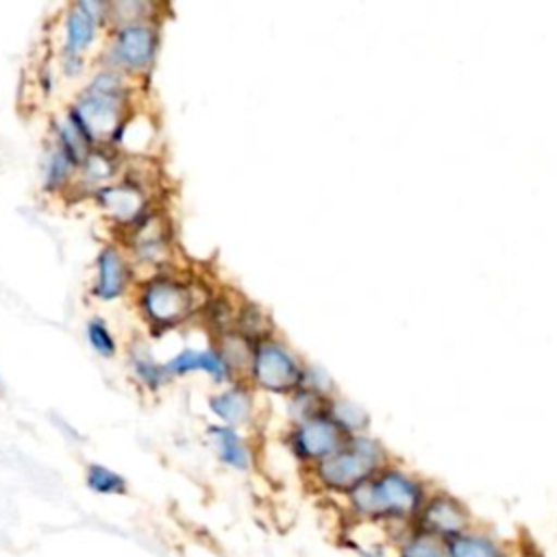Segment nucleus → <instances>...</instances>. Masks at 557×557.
Here are the masks:
<instances>
[{
	"mask_svg": "<svg viewBox=\"0 0 557 557\" xmlns=\"http://www.w3.org/2000/svg\"><path fill=\"white\" fill-rule=\"evenodd\" d=\"M107 20V2L81 0L70 4L63 24L61 65L67 76H78L85 67L83 54L91 48L98 37L100 24Z\"/></svg>",
	"mask_w": 557,
	"mask_h": 557,
	"instance_id": "nucleus-7",
	"label": "nucleus"
},
{
	"mask_svg": "<svg viewBox=\"0 0 557 557\" xmlns=\"http://www.w3.org/2000/svg\"><path fill=\"white\" fill-rule=\"evenodd\" d=\"M85 337L89 342V346L94 348L96 355L104 357V359H111L115 357L117 352V344H115V337L113 333L109 331V324L102 320V318H91L85 326Z\"/></svg>",
	"mask_w": 557,
	"mask_h": 557,
	"instance_id": "nucleus-22",
	"label": "nucleus"
},
{
	"mask_svg": "<svg viewBox=\"0 0 557 557\" xmlns=\"http://www.w3.org/2000/svg\"><path fill=\"white\" fill-rule=\"evenodd\" d=\"M387 463L389 455L385 446L376 437L363 433L348 437L342 448L309 468L307 476L322 494L344 498Z\"/></svg>",
	"mask_w": 557,
	"mask_h": 557,
	"instance_id": "nucleus-3",
	"label": "nucleus"
},
{
	"mask_svg": "<svg viewBox=\"0 0 557 557\" xmlns=\"http://www.w3.org/2000/svg\"><path fill=\"white\" fill-rule=\"evenodd\" d=\"M128 363H131V370H133L135 379L148 389H159L170 379L163 363H159L141 344L131 348Z\"/></svg>",
	"mask_w": 557,
	"mask_h": 557,
	"instance_id": "nucleus-19",
	"label": "nucleus"
},
{
	"mask_svg": "<svg viewBox=\"0 0 557 557\" xmlns=\"http://www.w3.org/2000/svg\"><path fill=\"white\" fill-rule=\"evenodd\" d=\"M394 557H446V542L416 527H405L389 533Z\"/></svg>",
	"mask_w": 557,
	"mask_h": 557,
	"instance_id": "nucleus-16",
	"label": "nucleus"
},
{
	"mask_svg": "<svg viewBox=\"0 0 557 557\" xmlns=\"http://www.w3.org/2000/svg\"><path fill=\"white\" fill-rule=\"evenodd\" d=\"M324 413L348 435H363L368 433V424H370V416L368 411L357 405L355 400L350 398H344V396H331L324 405Z\"/></svg>",
	"mask_w": 557,
	"mask_h": 557,
	"instance_id": "nucleus-17",
	"label": "nucleus"
},
{
	"mask_svg": "<svg viewBox=\"0 0 557 557\" xmlns=\"http://www.w3.org/2000/svg\"><path fill=\"white\" fill-rule=\"evenodd\" d=\"M350 548L357 557H394L383 544L379 542H350Z\"/></svg>",
	"mask_w": 557,
	"mask_h": 557,
	"instance_id": "nucleus-23",
	"label": "nucleus"
},
{
	"mask_svg": "<svg viewBox=\"0 0 557 557\" xmlns=\"http://www.w3.org/2000/svg\"><path fill=\"white\" fill-rule=\"evenodd\" d=\"M94 198L102 211H107L115 222L126 226H137L146 220V198L139 185L124 181L115 185H104L94 191Z\"/></svg>",
	"mask_w": 557,
	"mask_h": 557,
	"instance_id": "nucleus-10",
	"label": "nucleus"
},
{
	"mask_svg": "<svg viewBox=\"0 0 557 557\" xmlns=\"http://www.w3.org/2000/svg\"><path fill=\"white\" fill-rule=\"evenodd\" d=\"M348 435L322 411L300 422H292L285 433L287 453L305 468H313L337 448L344 446Z\"/></svg>",
	"mask_w": 557,
	"mask_h": 557,
	"instance_id": "nucleus-8",
	"label": "nucleus"
},
{
	"mask_svg": "<svg viewBox=\"0 0 557 557\" xmlns=\"http://www.w3.org/2000/svg\"><path fill=\"white\" fill-rule=\"evenodd\" d=\"M305 361L278 337L268 335L250 346L248 381L270 394H294L305 376Z\"/></svg>",
	"mask_w": 557,
	"mask_h": 557,
	"instance_id": "nucleus-4",
	"label": "nucleus"
},
{
	"mask_svg": "<svg viewBox=\"0 0 557 557\" xmlns=\"http://www.w3.org/2000/svg\"><path fill=\"white\" fill-rule=\"evenodd\" d=\"M211 448L218 457V461L231 470L246 472L252 466V448L239 433V429L226 426V424H211L209 431Z\"/></svg>",
	"mask_w": 557,
	"mask_h": 557,
	"instance_id": "nucleus-15",
	"label": "nucleus"
},
{
	"mask_svg": "<svg viewBox=\"0 0 557 557\" xmlns=\"http://www.w3.org/2000/svg\"><path fill=\"white\" fill-rule=\"evenodd\" d=\"M168 376H183L189 372H205L215 383H228L233 379V368L220 352V348H183L163 363Z\"/></svg>",
	"mask_w": 557,
	"mask_h": 557,
	"instance_id": "nucleus-11",
	"label": "nucleus"
},
{
	"mask_svg": "<svg viewBox=\"0 0 557 557\" xmlns=\"http://www.w3.org/2000/svg\"><path fill=\"white\" fill-rule=\"evenodd\" d=\"M426 496L429 485L418 474L389 461L344 496V503L355 522L374 524L392 533L413 524Z\"/></svg>",
	"mask_w": 557,
	"mask_h": 557,
	"instance_id": "nucleus-1",
	"label": "nucleus"
},
{
	"mask_svg": "<svg viewBox=\"0 0 557 557\" xmlns=\"http://www.w3.org/2000/svg\"><path fill=\"white\" fill-rule=\"evenodd\" d=\"M159 50V30L152 22L120 24L104 52V70L117 74H144L152 67Z\"/></svg>",
	"mask_w": 557,
	"mask_h": 557,
	"instance_id": "nucleus-6",
	"label": "nucleus"
},
{
	"mask_svg": "<svg viewBox=\"0 0 557 557\" xmlns=\"http://www.w3.org/2000/svg\"><path fill=\"white\" fill-rule=\"evenodd\" d=\"M128 281H131V270H128L126 257L122 255L120 248L107 244L96 257V276H94L91 294L104 302L117 300L126 292Z\"/></svg>",
	"mask_w": 557,
	"mask_h": 557,
	"instance_id": "nucleus-12",
	"label": "nucleus"
},
{
	"mask_svg": "<svg viewBox=\"0 0 557 557\" xmlns=\"http://www.w3.org/2000/svg\"><path fill=\"white\" fill-rule=\"evenodd\" d=\"M78 170H81V183L96 191V189L104 187L115 176L117 159L104 146H96L87 152V157Z\"/></svg>",
	"mask_w": 557,
	"mask_h": 557,
	"instance_id": "nucleus-18",
	"label": "nucleus"
},
{
	"mask_svg": "<svg viewBox=\"0 0 557 557\" xmlns=\"http://www.w3.org/2000/svg\"><path fill=\"white\" fill-rule=\"evenodd\" d=\"M209 409L220 420V424L233 429L246 426L255 413L252 392L242 383H233L209 398Z\"/></svg>",
	"mask_w": 557,
	"mask_h": 557,
	"instance_id": "nucleus-13",
	"label": "nucleus"
},
{
	"mask_svg": "<svg viewBox=\"0 0 557 557\" xmlns=\"http://www.w3.org/2000/svg\"><path fill=\"white\" fill-rule=\"evenodd\" d=\"M137 302L154 333H163L178 326L194 313L196 292L191 283L183 278L157 274L141 285Z\"/></svg>",
	"mask_w": 557,
	"mask_h": 557,
	"instance_id": "nucleus-5",
	"label": "nucleus"
},
{
	"mask_svg": "<svg viewBox=\"0 0 557 557\" xmlns=\"http://www.w3.org/2000/svg\"><path fill=\"white\" fill-rule=\"evenodd\" d=\"M74 172H76L74 163L57 146H52L44 159V170H41L44 189L50 194L63 189L72 181Z\"/></svg>",
	"mask_w": 557,
	"mask_h": 557,
	"instance_id": "nucleus-21",
	"label": "nucleus"
},
{
	"mask_svg": "<svg viewBox=\"0 0 557 557\" xmlns=\"http://www.w3.org/2000/svg\"><path fill=\"white\" fill-rule=\"evenodd\" d=\"M128 89L124 76L113 70H100L67 109V122L89 148L111 141L124 124Z\"/></svg>",
	"mask_w": 557,
	"mask_h": 557,
	"instance_id": "nucleus-2",
	"label": "nucleus"
},
{
	"mask_svg": "<svg viewBox=\"0 0 557 557\" xmlns=\"http://www.w3.org/2000/svg\"><path fill=\"white\" fill-rule=\"evenodd\" d=\"M513 548L479 524L446 542V557H511Z\"/></svg>",
	"mask_w": 557,
	"mask_h": 557,
	"instance_id": "nucleus-14",
	"label": "nucleus"
},
{
	"mask_svg": "<svg viewBox=\"0 0 557 557\" xmlns=\"http://www.w3.org/2000/svg\"><path fill=\"white\" fill-rule=\"evenodd\" d=\"M85 485L100 496H120V494H126L128 490V483L120 472L96 461L87 463L85 468Z\"/></svg>",
	"mask_w": 557,
	"mask_h": 557,
	"instance_id": "nucleus-20",
	"label": "nucleus"
},
{
	"mask_svg": "<svg viewBox=\"0 0 557 557\" xmlns=\"http://www.w3.org/2000/svg\"><path fill=\"white\" fill-rule=\"evenodd\" d=\"M474 524L476 520L461 498L444 490H429L411 527L448 542Z\"/></svg>",
	"mask_w": 557,
	"mask_h": 557,
	"instance_id": "nucleus-9",
	"label": "nucleus"
}]
</instances>
